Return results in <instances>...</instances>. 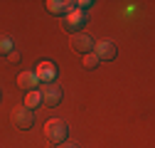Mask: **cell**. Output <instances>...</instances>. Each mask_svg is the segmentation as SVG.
<instances>
[{"mask_svg":"<svg viewBox=\"0 0 155 148\" xmlns=\"http://www.w3.org/2000/svg\"><path fill=\"white\" fill-rule=\"evenodd\" d=\"M45 138H47L54 148L62 146V143H67V138H69V126H67V121H62V119L47 121V123H45Z\"/></svg>","mask_w":155,"mask_h":148,"instance_id":"1","label":"cell"},{"mask_svg":"<svg viewBox=\"0 0 155 148\" xmlns=\"http://www.w3.org/2000/svg\"><path fill=\"white\" fill-rule=\"evenodd\" d=\"M37 91H40V96H42V104H45V106L54 109V106L62 104L64 91H62L59 84H40V89H37Z\"/></svg>","mask_w":155,"mask_h":148,"instance_id":"2","label":"cell"},{"mask_svg":"<svg viewBox=\"0 0 155 148\" xmlns=\"http://www.w3.org/2000/svg\"><path fill=\"white\" fill-rule=\"evenodd\" d=\"M10 123L15 128H22V131H27V128H32L35 123V116H32V111L25 109V106H15L10 111Z\"/></svg>","mask_w":155,"mask_h":148,"instance_id":"3","label":"cell"},{"mask_svg":"<svg viewBox=\"0 0 155 148\" xmlns=\"http://www.w3.org/2000/svg\"><path fill=\"white\" fill-rule=\"evenodd\" d=\"M84 25H86V12H81V10H74V12H69L67 17H62V30H67V32H71V35L81 32Z\"/></svg>","mask_w":155,"mask_h":148,"instance_id":"4","label":"cell"},{"mask_svg":"<svg viewBox=\"0 0 155 148\" xmlns=\"http://www.w3.org/2000/svg\"><path fill=\"white\" fill-rule=\"evenodd\" d=\"M35 77L40 79V84H54L57 82V67L52 62L42 59V62H37V67H35Z\"/></svg>","mask_w":155,"mask_h":148,"instance_id":"5","label":"cell"},{"mask_svg":"<svg viewBox=\"0 0 155 148\" xmlns=\"http://www.w3.org/2000/svg\"><path fill=\"white\" fill-rule=\"evenodd\" d=\"M71 49L76 52V54H91L94 52V40H91V37L86 35V32H76V35H71Z\"/></svg>","mask_w":155,"mask_h":148,"instance_id":"6","label":"cell"},{"mask_svg":"<svg viewBox=\"0 0 155 148\" xmlns=\"http://www.w3.org/2000/svg\"><path fill=\"white\" fill-rule=\"evenodd\" d=\"M94 54H96L101 62H113V59H116V54H118V49H116L113 42L104 40V42H96V45H94Z\"/></svg>","mask_w":155,"mask_h":148,"instance_id":"7","label":"cell"},{"mask_svg":"<svg viewBox=\"0 0 155 148\" xmlns=\"http://www.w3.org/2000/svg\"><path fill=\"white\" fill-rule=\"evenodd\" d=\"M45 8H47V12H52V15H57V17H67L69 12L76 10V3H59V0H47Z\"/></svg>","mask_w":155,"mask_h":148,"instance_id":"8","label":"cell"},{"mask_svg":"<svg viewBox=\"0 0 155 148\" xmlns=\"http://www.w3.org/2000/svg\"><path fill=\"white\" fill-rule=\"evenodd\" d=\"M17 86L25 89V91H35L40 86V79L35 77V72H20L17 74Z\"/></svg>","mask_w":155,"mask_h":148,"instance_id":"9","label":"cell"},{"mask_svg":"<svg viewBox=\"0 0 155 148\" xmlns=\"http://www.w3.org/2000/svg\"><path fill=\"white\" fill-rule=\"evenodd\" d=\"M40 104H42V96H40V91H37V89H35V91H27V99H25V109H30V111H32V109H37Z\"/></svg>","mask_w":155,"mask_h":148,"instance_id":"10","label":"cell"},{"mask_svg":"<svg viewBox=\"0 0 155 148\" xmlns=\"http://www.w3.org/2000/svg\"><path fill=\"white\" fill-rule=\"evenodd\" d=\"M12 49H15L12 47V40H10L8 35H0V57H8Z\"/></svg>","mask_w":155,"mask_h":148,"instance_id":"11","label":"cell"},{"mask_svg":"<svg viewBox=\"0 0 155 148\" xmlns=\"http://www.w3.org/2000/svg\"><path fill=\"white\" fill-rule=\"evenodd\" d=\"M99 64H101V59L96 57L94 52H91V54H84V67H86V69H96Z\"/></svg>","mask_w":155,"mask_h":148,"instance_id":"12","label":"cell"},{"mask_svg":"<svg viewBox=\"0 0 155 148\" xmlns=\"http://www.w3.org/2000/svg\"><path fill=\"white\" fill-rule=\"evenodd\" d=\"M8 59H10V62H12V64H17V62H20V54H17V52H15V49H12V52H10V54H8Z\"/></svg>","mask_w":155,"mask_h":148,"instance_id":"13","label":"cell"},{"mask_svg":"<svg viewBox=\"0 0 155 148\" xmlns=\"http://www.w3.org/2000/svg\"><path fill=\"white\" fill-rule=\"evenodd\" d=\"M57 148H79L76 143H62V146H57Z\"/></svg>","mask_w":155,"mask_h":148,"instance_id":"14","label":"cell"}]
</instances>
